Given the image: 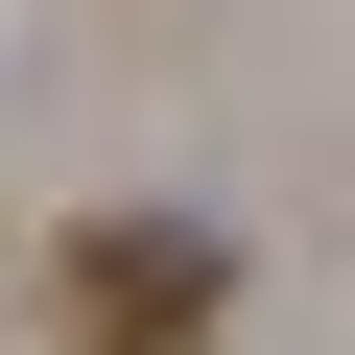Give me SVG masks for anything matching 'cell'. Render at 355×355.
<instances>
[{
    "instance_id": "cell-1",
    "label": "cell",
    "mask_w": 355,
    "mask_h": 355,
    "mask_svg": "<svg viewBox=\"0 0 355 355\" xmlns=\"http://www.w3.org/2000/svg\"><path fill=\"white\" fill-rule=\"evenodd\" d=\"M48 308H71V355H214V308H237V261H214L190 214H95V237L48 261Z\"/></svg>"
}]
</instances>
